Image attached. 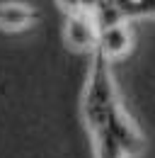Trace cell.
I'll use <instances>...</instances> for the list:
<instances>
[{"label": "cell", "instance_id": "obj_1", "mask_svg": "<svg viewBox=\"0 0 155 158\" xmlns=\"http://www.w3.org/2000/svg\"><path fill=\"white\" fill-rule=\"evenodd\" d=\"M109 61L112 59L104 51H99V49L92 51V68H90V78L85 85V95H82V117H85L90 134L109 127V117L119 105Z\"/></svg>", "mask_w": 155, "mask_h": 158}, {"label": "cell", "instance_id": "obj_2", "mask_svg": "<svg viewBox=\"0 0 155 158\" xmlns=\"http://www.w3.org/2000/svg\"><path fill=\"white\" fill-rule=\"evenodd\" d=\"M63 34L68 46H73L78 51H95L99 46V27L95 22V15L87 10H78L66 15L63 24Z\"/></svg>", "mask_w": 155, "mask_h": 158}, {"label": "cell", "instance_id": "obj_3", "mask_svg": "<svg viewBox=\"0 0 155 158\" xmlns=\"http://www.w3.org/2000/svg\"><path fill=\"white\" fill-rule=\"evenodd\" d=\"M109 129H112V134L116 136V141L121 143V148L126 151L129 158L138 156V153L143 151L145 139L141 134L138 124L133 122V117L121 107V102L114 107V112H112V117H109Z\"/></svg>", "mask_w": 155, "mask_h": 158}, {"label": "cell", "instance_id": "obj_4", "mask_svg": "<svg viewBox=\"0 0 155 158\" xmlns=\"http://www.w3.org/2000/svg\"><path fill=\"white\" fill-rule=\"evenodd\" d=\"M133 46V32L126 20H119L114 24H107L99 29V51H104L109 59H121Z\"/></svg>", "mask_w": 155, "mask_h": 158}, {"label": "cell", "instance_id": "obj_5", "mask_svg": "<svg viewBox=\"0 0 155 158\" xmlns=\"http://www.w3.org/2000/svg\"><path fill=\"white\" fill-rule=\"evenodd\" d=\"M39 20L37 7L24 2H0V29L2 32H22Z\"/></svg>", "mask_w": 155, "mask_h": 158}, {"label": "cell", "instance_id": "obj_6", "mask_svg": "<svg viewBox=\"0 0 155 158\" xmlns=\"http://www.w3.org/2000/svg\"><path fill=\"white\" fill-rule=\"evenodd\" d=\"M92 141H95V158H129L109 127L102 131H95Z\"/></svg>", "mask_w": 155, "mask_h": 158}, {"label": "cell", "instance_id": "obj_7", "mask_svg": "<svg viewBox=\"0 0 155 158\" xmlns=\"http://www.w3.org/2000/svg\"><path fill=\"white\" fill-rule=\"evenodd\" d=\"M58 5L63 7L66 15H68V12H78V10H82V0H58Z\"/></svg>", "mask_w": 155, "mask_h": 158}]
</instances>
